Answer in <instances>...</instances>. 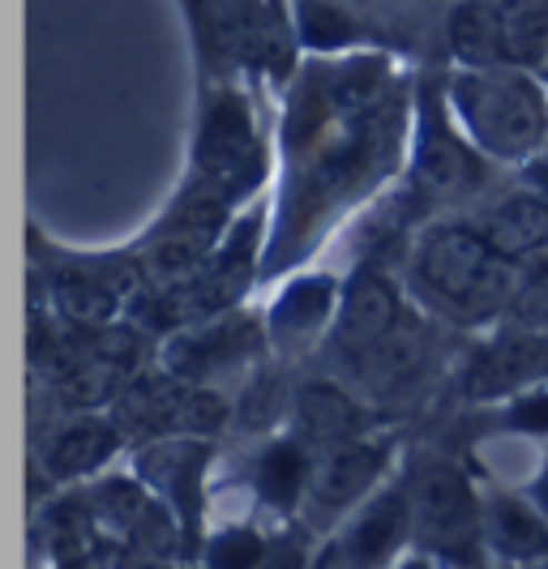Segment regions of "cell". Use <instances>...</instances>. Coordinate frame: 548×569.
Listing matches in <instances>:
<instances>
[{"instance_id":"obj_11","label":"cell","mask_w":548,"mask_h":569,"mask_svg":"<svg viewBox=\"0 0 548 569\" xmlns=\"http://www.w3.org/2000/svg\"><path fill=\"white\" fill-rule=\"evenodd\" d=\"M206 462H210V446H206L202 437H159V441H146L142 458H138L142 480L172 510V518L185 531V540H189V552L198 543Z\"/></svg>"},{"instance_id":"obj_10","label":"cell","mask_w":548,"mask_h":569,"mask_svg":"<svg viewBox=\"0 0 548 569\" xmlns=\"http://www.w3.org/2000/svg\"><path fill=\"white\" fill-rule=\"evenodd\" d=\"M411 540L407 488L369 492L321 543L318 566H386Z\"/></svg>"},{"instance_id":"obj_19","label":"cell","mask_w":548,"mask_h":569,"mask_svg":"<svg viewBox=\"0 0 548 569\" xmlns=\"http://www.w3.org/2000/svg\"><path fill=\"white\" fill-rule=\"evenodd\" d=\"M485 543L489 552L506 557V561H548V518L531 497H515V492H489L485 497Z\"/></svg>"},{"instance_id":"obj_3","label":"cell","mask_w":548,"mask_h":569,"mask_svg":"<svg viewBox=\"0 0 548 569\" xmlns=\"http://www.w3.org/2000/svg\"><path fill=\"white\" fill-rule=\"evenodd\" d=\"M411 543L441 561H476L485 543V497L450 458H425L407 476Z\"/></svg>"},{"instance_id":"obj_20","label":"cell","mask_w":548,"mask_h":569,"mask_svg":"<svg viewBox=\"0 0 548 569\" xmlns=\"http://www.w3.org/2000/svg\"><path fill=\"white\" fill-rule=\"evenodd\" d=\"M313 446H305L296 432L270 441L261 450L258 467H253V488L258 497L275 513H300L305 492H309V476H313Z\"/></svg>"},{"instance_id":"obj_23","label":"cell","mask_w":548,"mask_h":569,"mask_svg":"<svg viewBox=\"0 0 548 569\" xmlns=\"http://www.w3.org/2000/svg\"><path fill=\"white\" fill-rule=\"evenodd\" d=\"M124 386H129V369L112 360V351H87L60 377V399L78 411H94L103 402L112 407Z\"/></svg>"},{"instance_id":"obj_25","label":"cell","mask_w":548,"mask_h":569,"mask_svg":"<svg viewBox=\"0 0 548 569\" xmlns=\"http://www.w3.org/2000/svg\"><path fill=\"white\" fill-rule=\"evenodd\" d=\"M296 30H300V43L318 48V52L347 48L360 34V27L351 22V13L339 9L335 0H296Z\"/></svg>"},{"instance_id":"obj_24","label":"cell","mask_w":548,"mask_h":569,"mask_svg":"<svg viewBox=\"0 0 548 569\" xmlns=\"http://www.w3.org/2000/svg\"><path fill=\"white\" fill-rule=\"evenodd\" d=\"M497 18L506 64L536 69L548 52V0H497Z\"/></svg>"},{"instance_id":"obj_30","label":"cell","mask_w":548,"mask_h":569,"mask_svg":"<svg viewBox=\"0 0 548 569\" xmlns=\"http://www.w3.org/2000/svg\"><path fill=\"white\" fill-rule=\"evenodd\" d=\"M527 497H531V506L548 518V458L540 462V471L531 476V485H527Z\"/></svg>"},{"instance_id":"obj_9","label":"cell","mask_w":548,"mask_h":569,"mask_svg":"<svg viewBox=\"0 0 548 569\" xmlns=\"http://www.w3.org/2000/svg\"><path fill=\"white\" fill-rule=\"evenodd\" d=\"M266 335L249 313H219L189 321L180 335L168 339L163 347V369L198 381V386H215L223 372L240 369L249 356H258L266 347Z\"/></svg>"},{"instance_id":"obj_8","label":"cell","mask_w":548,"mask_h":569,"mask_svg":"<svg viewBox=\"0 0 548 569\" xmlns=\"http://www.w3.org/2000/svg\"><path fill=\"white\" fill-rule=\"evenodd\" d=\"M386 462H390V446H377L369 437H347L318 450L300 513L313 518V527L321 531H335L369 492H377Z\"/></svg>"},{"instance_id":"obj_16","label":"cell","mask_w":548,"mask_h":569,"mask_svg":"<svg viewBox=\"0 0 548 569\" xmlns=\"http://www.w3.org/2000/svg\"><path fill=\"white\" fill-rule=\"evenodd\" d=\"M291 432L313 446V450H326L335 441H347V437H365L369 432V411L360 407V399L343 390L339 381H305L291 390Z\"/></svg>"},{"instance_id":"obj_27","label":"cell","mask_w":548,"mask_h":569,"mask_svg":"<svg viewBox=\"0 0 548 569\" xmlns=\"http://www.w3.org/2000/svg\"><path fill=\"white\" fill-rule=\"evenodd\" d=\"M202 557L210 566H261L266 557V540L253 527H228L202 548Z\"/></svg>"},{"instance_id":"obj_14","label":"cell","mask_w":548,"mask_h":569,"mask_svg":"<svg viewBox=\"0 0 548 569\" xmlns=\"http://www.w3.org/2000/svg\"><path fill=\"white\" fill-rule=\"evenodd\" d=\"M258 154V138H253V120L240 94L223 90L202 120V138H198V168H202V184L223 193L231 201L236 180L245 176V159Z\"/></svg>"},{"instance_id":"obj_21","label":"cell","mask_w":548,"mask_h":569,"mask_svg":"<svg viewBox=\"0 0 548 569\" xmlns=\"http://www.w3.org/2000/svg\"><path fill=\"white\" fill-rule=\"evenodd\" d=\"M52 296L64 321L87 330H103L120 309V287L103 274V266H90V261L64 266L60 274H52Z\"/></svg>"},{"instance_id":"obj_4","label":"cell","mask_w":548,"mask_h":569,"mask_svg":"<svg viewBox=\"0 0 548 569\" xmlns=\"http://www.w3.org/2000/svg\"><path fill=\"white\" fill-rule=\"evenodd\" d=\"M112 416L124 428V437H142V441L202 437L223 428L228 402L215 386H198L163 369V377H129V386L112 402Z\"/></svg>"},{"instance_id":"obj_18","label":"cell","mask_w":548,"mask_h":569,"mask_svg":"<svg viewBox=\"0 0 548 569\" xmlns=\"http://www.w3.org/2000/svg\"><path fill=\"white\" fill-rule=\"evenodd\" d=\"M124 446V428L116 425V416H78L60 428L57 437L43 450V467L48 476L69 485V480H87L94 471H103L112 455Z\"/></svg>"},{"instance_id":"obj_5","label":"cell","mask_w":548,"mask_h":569,"mask_svg":"<svg viewBox=\"0 0 548 569\" xmlns=\"http://www.w3.org/2000/svg\"><path fill=\"white\" fill-rule=\"evenodd\" d=\"M416 133H411V168L425 189L441 198H462L485 180V154L467 142L459 120L446 103V82H425L411 99Z\"/></svg>"},{"instance_id":"obj_7","label":"cell","mask_w":548,"mask_h":569,"mask_svg":"<svg viewBox=\"0 0 548 569\" xmlns=\"http://www.w3.org/2000/svg\"><path fill=\"white\" fill-rule=\"evenodd\" d=\"M223 228H228V198L198 184L146 240V274L159 287L189 283L223 244Z\"/></svg>"},{"instance_id":"obj_15","label":"cell","mask_w":548,"mask_h":569,"mask_svg":"<svg viewBox=\"0 0 548 569\" xmlns=\"http://www.w3.org/2000/svg\"><path fill=\"white\" fill-rule=\"evenodd\" d=\"M471 223L501 257L531 261V257L548 253V193L536 189L531 180L489 198L471 214Z\"/></svg>"},{"instance_id":"obj_1","label":"cell","mask_w":548,"mask_h":569,"mask_svg":"<svg viewBox=\"0 0 548 569\" xmlns=\"http://www.w3.org/2000/svg\"><path fill=\"white\" fill-rule=\"evenodd\" d=\"M522 261L501 257L471 219H441L411 244V291L425 309L455 326L506 321Z\"/></svg>"},{"instance_id":"obj_13","label":"cell","mask_w":548,"mask_h":569,"mask_svg":"<svg viewBox=\"0 0 548 569\" xmlns=\"http://www.w3.org/2000/svg\"><path fill=\"white\" fill-rule=\"evenodd\" d=\"M407 305L399 296L395 279L377 266H360L351 279L343 283V296H339V313L330 321V347L356 356L365 351L369 342H377L386 330H395L403 321Z\"/></svg>"},{"instance_id":"obj_22","label":"cell","mask_w":548,"mask_h":569,"mask_svg":"<svg viewBox=\"0 0 548 569\" xmlns=\"http://www.w3.org/2000/svg\"><path fill=\"white\" fill-rule=\"evenodd\" d=\"M446 39L455 64H506L501 57V18L497 0H459L446 18Z\"/></svg>"},{"instance_id":"obj_12","label":"cell","mask_w":548,"mask_h":569,"mask_svg":"<svg viewBox=\"0 0 548 569\" xmlns=\"http://www.w3.org/2000/svg\"><path fill=\"white\" fill-rule=\"evenodd\" d=\"M429 351H434V339H429V326L420 317L403 313V321L395 330H386L377 342H369L365 351L347 356V372L351 381L373 395V399H395V395H407L425 369H429Z\"/></svg>"},{"instance_id":"obj_29","label":"cell","mask_w":548,"mask_h":569,"mask_svg":"<svg viewBox=\"0 0 548 569\" xmlns=\"http://www.w3.org/2000/svg\"><path fill=\"white\" fill-rule=\"evenodd\" d=\"M522 176H527L536 189H545V193H548V142L540 146V150H536L527 163H522Z\"/></svg>"},{"instance_id":"obj_26","label":"cell","mask_w":548,"mask_h":569,"mask_svg":"<svg viewBox=\"0 0 548 569\" xmlns=\"http://www.w3.org/2000/svg\"><path fill=\"white\" fill-rule=\"evenodd\" d=\"M506 317L519 321V326H531V330L548 335V253L522 261L519 291H515V305H510V313Z\"/></svg>"},{"instance_id":"obj_17","label":"cell","mask_w":548,"mask_h":569,"mask_svg":"<svg viewBox=\"0 0 548 569\" xmlns=\"http://www.w3.org/2000/svg\"><path fill=\"white\" fill-rule=\"evenodd\" d=\"M339 296L343 287L335 283L330 274H309V279H296V283L275 300L270 309V342L283 347V351H300L318 339L321 330L335 321L339 313Z\"/></svg>"},{"instance_id":"obj_31","label":"cell","mask_w":548,"mask_h":569,"mask_svg":"<svg viewBox=\"0 0 548 569\" xmlns=\"http://www.w3.org/2000/svg\"><path fill=\"white\" fill-rule=\"evenodd\" d=\"M536 73H540V82L548 86V52H545V57H540V64H536Z\"/></svg>"},{"instance_id":"obj_2","label":"cell","mask_w":548,"mask_h":569,"mask_svg":"<svg viewBox=\"0 0 548 569\" xmlns=\"http://www.w3.org/2000/svg\"><path fill=\"white\" fill-rule=\"evenodd\" d=\"M446 103L492 163H527L548 142V86L527 64H459L446 78Z\"/></svg>"},{"instance_id":"obj_28","label":"cell","mask_w":548,"mask_h":569,"mask_svg":"<svg viewBox=\"0 0 548 569\" xmlns=\"http://www.w3.org/2000/svg\"><path fill=\"white\" fill-rule=\"evenodd\" d=\"M506 428L510 432H527V437H548V381L527 390L519 399L506 402Z\"/></svg>"},{"instance_id":"obj_6","label":"cell","mask_w":548,"mask_h":569,"mask_svg":"<svg viewBox=\"0 0 548 569\" xmlns=\"http://www.w3.org/2000/svg\"><path fill=\"white\" fill-rule=\"evenodd\" d=\"M548 381V335L519 326V321H497L485 339L476 342L462 360L459 386L471 402H510Z\"/></svg>"}]
</instances>
